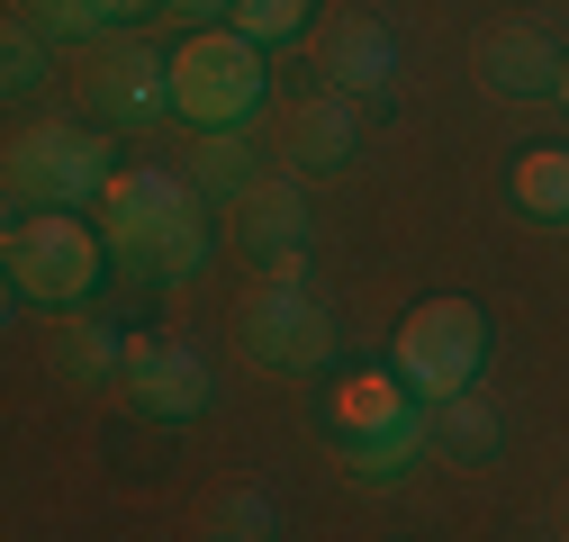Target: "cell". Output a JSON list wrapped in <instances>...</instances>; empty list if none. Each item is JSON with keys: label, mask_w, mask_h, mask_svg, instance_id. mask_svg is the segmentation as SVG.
<instances>
[{"label": "cell", "mask_w": 569, "mask_h": 542, "mask_svg": "<svg viewBox=\"0 0 569 542\" xmlns=\"http://www.w3.org/2000/svg\"><path fill=\"white\" fill-rule=\"evenodd\" d=\"M19 10L46 28V37H82V46H100L118 19H109V0H19Z\"/></svg>", "instance_id": "22"}, {"label": "cell", "mask_w": 569, "mask_h": 542, "mask_svg": "<svg viewBox=\"0 0 569 542\" xmlns=\"http://www.w3.org/2000/svg\"><path fill=\"white\" fill-rule=\"evenodd\" d=\"M199 199H218V209H244V199L262 190V154L244 145V127H218V136H199Z\"/></svg>", "instance_id": "16"}, {"label": "cell", "mask_w": 569, "mask_h": 542, "mask_svg": "<svg viewBox=\"0 0 569 542\" xmlns=\"http://www.w3.org/2000/svg\"><path fill=\"white\" fill-rule=\"evenodd\" d=\"M127 406L154 425H190L208 416V398H218V380H208L199 344H172V334H127Z\"/></svg>", "instance_id": "7"}, {"label": "cell", "mask_w": 569, "mask_h": 542, "mask_svg": "<svg viewBox=\"0 0 569 542\" xmlns=\"http://www.w3.org/2000/svg\"><path fill=\"white\" fill-rule=\"evenodd\" d=\"M109 136H91V127H19L10 136V218L19 209H100V190H109Z\"/></svg>", "instance_id": "3"}, {"label": "cell", "mask_w": 569, "mask_h": 542, "mask_svg": "<svg viewBox=\"0 0 569 542\" xmlns=\"http://www.w3.org/2000/svg\"><path fill=\"white\" fill-rule=\"evenodd\" d=\"M46 63H54V37L19 10L10 28H0V82H10V91H37V82H46Z\"/></svg>", "instance_id": "19"}, {"label": "cell", "mask_w": 569, "mask_h": 542, "mask_svg": "<svg viewBox=\"0 0 569 542\" xmlns=\"http://www.w3.org/2000/svg\"><path fill=\"white\" fill-rule=\"evenodd\" d=\"M352 154H362V100L352 91H317V100H299L290 109V163L299 172H343Z\"/></svg>", "instance_id": "10"}, {"label": "cell", "mask_w": 569, "mask_h": 542, "mask_svg": "<svg viewBox=\"0 0 569 542\" xmlns=\"http://www.w3.org/2000/svg\"><path fill=\"white\" fill-rule=\"evenodd\" d=\"M253 46H299L308 37V19H317V0H236V10H227Z\"/></svg>", "instance_id": "21"}, {"label": "cell", "mask_w": 569, "mask_h": 542, "mask_svg": "<svg viewBox=\"0 0 569 542\" xmlns=\"http://www.w3.org/2000/svg\"><path fill=\"white\" fill-rule=\"evenodd\" d=\"M91 100H100V118H118V127L172 118V54L136 46V37H100V54H91Z\"/></svg>", "instance_id": "8"}, {"label": "cell", "mask_w": 569, "mask_h": 542, "mask_svg": "<svg viewBox=\"0 0 569 542\" xmlns=\"http://www.w3.org/2000/svg\"><path fill=\"white\" fill-rule=\"evenodd\" d=\"M199 209H208V199H199V181L136 163V172H109V190H100V235H109V253H118V271H127V281H154L163 235H172L181 218H199Z\"/></svg>", "instance_id": "4"}, {"label": "cell", "mask_w": 569, "mask_h": 542, "mask_svg": "<svg viewBox=\"0 0 569 542\" xmlns=\"http://www.w3.org/2000/svg\"><path fill=\"white\" fill-rule=\"evenodd\" d=\"M208 253H218V235H208V209H199V218H181V227L163 235L154 281H190V271H208Z\"/></svg>", "instance_id": "23"}, {"label": "cell", "mask_w": 569, "mask_h": 542, "mask_svg": "<svg viewBox=\"0 0 569 542\" xmlns=\"http://www.w3.org/2000/svg\"><path fill=\"white\" fill-rule=\"evenodd\" d=\"M208 533H218V542H271V533H280L271 489H227L218 506H208Z\"/></svg>", "instance_id": "20"}, {"label": "cell", "mask_w": 569, "mask_h": 542, "mask_svg": "<svg viewBox=\"0 0 569 542\" xmlns=\"http://www.w3.org/2000/svg\"><path fill=\"white\" fill-rule=\"evenodd\" d=\"M326 82L352 91V100H380V91L398 82V37H389L380 19H343V28L326 37Z\"/></svg>", "instance_id": "14"}, {"label": "cell", "mask_w": 569, "mask_h": 542, "mask_svg": "<svg viewBox=\"0 0 569 542\" xmlns=\"http://www.w3.org/2000/svg\"><path fill=\"white\" fill-rule=\"evenodd\" d=\"M154 10V0H109V19H146Z\"/></svg>", "instance_id": "25"}, {"label": "cell", "mask_w": 569, "mask_h": 542, "mask_svg": "<svg viewBox=\"0 0 569 542\" xmlns=\"http://www.w3.org/2000/svg\"><path fill=\"white\" fill-rule=\"evenodd\" d=\"M54 371L73 389H118L127 380V334L91 308H54Z\"/></svg>", "instance_id": "13"}, {"label": "cell", "mask_w": 569, "mask_h": 542, "mask_svg": "<svg viewBox=\"0 0 569 542\" xmlns=\"http://www.w3.org/2000/svg\"><path fill=\"white\" fill-rule=\"evenodd\" d=\"M560 63H569V54H560L542 28L516 19V28H497V37L479 46V82H488L497 100H560Z\"/></svg>", "instance_id": "9"}, {"label": "cell", "mask_w": 569, "mask_h": 542, "mask_svg": "<svg viewBox=\"0 0 569 542\" xmlns=\"http://www.w3.org/2000/svg\"><path fill=\"white\" fill-rule=\"evenodd\" d=\"M236 235H244L253 262H271V253H308V181H299V172H262V190L236 209Z\"/></svg>", "instance_id": "12"}, {"label": "cell", "mask_w": 569, "mask_h": 542, "mask_svg": "<svg viewBox=\"0 0 569 542\" xmlns=\"http://www.w3.org/2000/svg\"><path fill=\"white\" fill-rule=\"evenodd\" d=\"M407 406H425V398L398 380V362H389V371H343V380H326V425H335V443L389 434Z\"/></svg>", "instance_id": "11"}, {"label": "cell", "mask_w": 569, "mask_h": 542, "mask_svg": "<svg viewBox=\"0 0 569 542\" xmlns=\"http://www.w3.org/2000/svg\"><path fill=\"white\" fill-rule=\"evenodd\" d=\"M0 262H10V290L37 308H82L109 271V235L82 209H19L10 235H0Z\"/></svg>", "instance_id": "2"}, {"label": "cell", "mask_w": 569, "mask_h": 542, "mask_svg": "<svg viewBox=\"0 0 569 542\" xmlns=\"http://www.w3.org/2000/svg\"><path fill=\"white\" fill-rule=\"evenodd\" d=\"M244 353L262 371H326L335 362V325L308 299V281H262L244 299Z\"/></svg>", "instance_id": "6"}, {"label": "cell", "mask_w": 569, "mask_h": 542, "mask_svg": "<svg viewBox=\"0 0 569 542\" xmlns=\"http://www.w3.org/2000/svg\"><path fill=\"white\" fill-rule=\"evenodd\" d=\"M271 100V73H262V46L227 19V28H190L172 46V118L218 136V127H253Z\"/></svg>", "instance_id": "1"}, {"label": "cell", "mask_w": 569, "mask_h": 542, "mask_svg": "<svg viewBox=\"0 0 569 542\" xmlns=\"http://www.w3.org/2000/svg\"><path fill=\"white\" fill-rule=\"evenodd\" d=\"M435 452V406H407V416L389 434H362V443H343V470L352 480H407V470Z\"/></svg>", "instance_id": "15"}, {"label": "cell", "mask_w": 569, "mask_h": 542, "mask_svg": "<svg viewBox=\"0 0 569 542\" xmlns=\"http://www.w3.org/2000/svg\"><path fill=\"white\" fill-rule=\"evenodd\" d=\"M398 380L435 406V398H461L470 380H479V362H488V317L470 308V299H425L407 325H398Z\"/></svg>", "instance_id": "5"}, {"label": "cell", "mask_w": 569, "mask_h": 542, "mask_svg": "<svg viewBox=\"0 0 569 542\" xmlns=\"http://www.w3.org/2000/svg\"><path fill=\"white\" fill-rule=\"evenodd\" d=\"M560 100H569V63H560Z\"/></svg>", "instance_id": "26"}, {"label": "cell", "mask_w": 569, "mask_h": 542, "mask_svg": "<svg viewBox=\"0 0 569 542\" xmlns=\"http://www.w3.org/2000/svg\"><path fill=\"white\" fill-rule=\"evenodd\" d=\"M497 443H507L497 406H479L470 389H461V398H435V452H452V461H497Z\"/></svg>", "instance_id": "17"}, {"label": "cell", "mask_w": 569, "mask_h": 542, "mask_svg": "<svg viewBox=\"0 0 569 542\" xmlns=\"http://www.w3.org/2000/svg\"><path fill=\"white\" fill-rule=\"evenodd\" d=\"M172 10H181V19H227L236 0H172Z\"/></svg>", "instance_id": "24"}, {"label": "cell", "mask_w": 569, "mask_h": 542, "mask_svg": "<svg viewBox=\"0 0 569 542\" xmlns=\"http://www.w3.org/2000/svg\"><path fill=\"white\" fill-rule=\"evenodd\" d=\"M516 209L542 218V227H569V154H560V145L516 154Z\"/></svg>", "instance_id": "18"}]
</instances>
